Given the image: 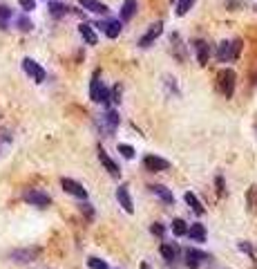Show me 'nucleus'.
<instances>
[{
  "mask_svg": "<svg viewBox=\"0 0 257 269\" xmlns=\"http://www.w3.org/2000/svg\"><path fill=\"white\" fill-rule=\"evenodd\" d=\"M110 101H114V103H119V101H121V87H119V85H116L114 90L110 92Z\"/></svg>",
  "mask_w": 257,
  "mask_h": 269,
  "instance_id": "33",
  "label": "nucleus"
},
{
  "mask_svg": "<svg viewBox=\"0 0 257 269\" xmlns=\"http://www.w3.org/2000/svg\"><path fill=\"white\" fill-rule=\"evenodd\" d=\"M150 231H152V234L157 236V238H163V234H166V227H163L161 222H154V225L150 227Z\"/></svg>",
  "mask_w": 257,
  "mask_h": 269,
  "instance_id": "30",
  "label": "nucleus"
},
{
  "mask_svg": "<svg viewBox=\"0 0 257 269\" xmlns=\"http://www.w3.org/2000/svg\"><path fill=\"white\" fill-rule=\"evenodd\" d=\"M183 200H186V204H188L190 209H192L197 215H204V213H206L204 204H202V202H199V198H197V195H195V193H190V191H188V193L183 195Z\"/></svg>",
  "mask_w": 257,
  "mask_h": 269,
  "instance_id": "21",
  "label": "nucleus"
},
{
  "mask_svg": "<svg viewBox=\"0 0 257 269\" xmlns=\"http://www.w3.org/2000/svg\"><path fill=\"white\" fill-rule=\"evenodd\" d=\"M195 50H197V61L199 65H208V59H210V48L206 40H195Z\"/></svg>",
  "mask_w": 257,
  "mask_h": 269,
  "instance_id": "17",
  "label": "nucleus"
},
{
  "mask_svg": "<svg viewBox=\"0 0 257 269\" xmlns=\"http://www.w3.org/2000/svg\"><path fill=\"white\" fill-rule=\"evenodd\" d=\"M99 27L105 32V36H110V38H116V36L121 34V23H119V20H107V23H101Z\"/></svg>",
  "mask_w": 257,
  "mask_h": 269,
  "instance_id": "20",
  "label": "nucleus"
},
{
  "mask_svg": "<svg viewBox=\"0 0 257 269\" xmlns=\"http://www.w3.org/2000/svg\"><path fill=\"white\" fill-rule=\"evenodd\" d=\"M99 159H101L103 168H105L107 173L112 175V177H119V175H121V168L116 166V162H114V159H112V157H110V155H107L105 151H103V148H99Z\"/></svg>",
  "mask_w": 257,
  "mask_h": 269,
  "instance_id": "14",
  "label": "nucleus"
},
{
  "mask_svg": "<svg viewBox=\"0 0 257 269\" xmlns=\"http://www.w3.org/2000/svg\"><path fill=\"white\" fill-rule=\"evenodd\" d=\"M186 236H190L195 242H206V229H204V225H190L188 227V231H186Z\"/></svg>",
  "mask_w": 257,
  "mask_h": 269,
  "instance_id": "22",
  "label": "nucleus"
},
{
  "mask_svg": "<svg viewBox=\"0 0 257 269\" xmlns=\"http://www.w3.org/2000/svg\"><path fill=\"white\" fill-rule=\"evenodd\" d=\"M239 50H241V40H233V43L224 40V43L219 45V50H217L219 63H230V61H235L239 56Z\"/></svg>",
  "mask_w": 257,
  "mask_h": 269,
  "instance_id": "3",
  "label": "nucleus"
},
{
  "mask_svg": "<svg viewBox=\"0 0 257 269\" xmlns=\"http://www.w3.org/2000/svg\"><path fill=\"white\" fill-rule=\"evenodd\" d=\"M143 166L148 170H152V173H159V170L170 168V162L163 157H157V155H148V157H143Z\"/></svg>",
  "mask_w": 257,
  "mask_h": 269,
  "instance_id": "10",
  "label": "nucleus"
},
{
  "mask_svg": "<svg viewBox=\"0 0 257 269\" xmlns=\"http://www.w3.org/2000/svg\"><path fill=\"white\" fill-rule=\"evenodd\" d=\"M87 267L90 269H107V262L101 260V258H90V260H87Z\"/></svg>",
  "mask_w": 257,
  "mask_h": 269,
  "instance_id": "28",
  "label": "nucleus"
},
{
  "mask_svg": "<svg viewBox=\"0 0 257 269\" xmlns=\"http://www.w3.org/2000/svg\"><path fill=\"white\" fill-rule=\"evenodd\" d=\"M49 14L54 18H60V16H68L70 14V7L63 3H49Z\"/></svg>",
  "mask_w": 257,
  "mask_h": 269,
  "instance_id": "23",
  "label": "nucleus"
},
{
  "mask_svg": "<svg viewBox=\"0 0 257 269\" xmlns=\"http://www.w3.org/2000/svg\"><path fill=\"white\" fill-rule=\"evenodd\" d=\"M150 191L154 195H157L161 202H166V204H174V195H172V191L170 189H166L163 184H152L150 186Z\"/></svg>",
  "mask_w": 257,
  "mask_h": 269,
  "instance_id": "15",
  "label": "nucleus"
},
{
  "mask_svg": "<svg viewBox=\"0 0 257 269\" xmlns=\"http://www.w3.org/2000/svg\"><path fill=\"white\" fill-rule=\"evenodd\" d=\"M170 45H172V54L177 56V61H179V63H183V61H186V52H183L181 36H179V34H172V36H170Z\"/></svg>",
  "mask_w": 257,
  "mask_h": 269,
  "instance_id": "19",
  "label": "nucleus"
},
{
  "mask_svg": "<svg viewBox=\"0 0 257 269\" xmlns=\"http://www.w3.org/2000/svg\"><path fill=\"white\" fill-rule=\"evenodd\" d=\"M119 153H121L125 159H132V157H135V148L127 146V144H119Z\"/></svg>",
  "mask_w": 257,
  "mask_h": 269,
  "instance_id": "29",
  "label": "nucleus"
},
{
  "mask_svg": "<svg viewBox=\"0 0 257 269\" xmlns=\"http://www.w3.org/2000/svg\"><path fill=\"white\" fill-rule=\"evenodd\" d=\"M23 200L25 202H29V204H34V206H40V209H45V206H49V195L47 193H43V191H38V189H29V191H25L23 193Z\"/></svg>",
  "mask_w": 257,
  "mask_h": 269,
  "instance_id": "6",
  "label": "nucleus"
},
{
  "mask_svg": "<svg viewBox=\"0 0 257 269\" xmlns=\"http://www.w3.org/2000/svg\"><path fill=\"white\" fill-rule=\"evenodd\" d=\"M23 70H25V74H27V76H32L36 83H43V81H45V70L36 63L34 59H23Z\"/></svg>",
  "mask_w": 257,
  "mask_h": 269,
  "instance_id": "9",
  "label": "nucleus"
},
{
  "mask_svg": "<svg viewBox=\"0 0 257 269\" xmlns=\"http://www.w3.org/2000/svg\"><path fill=\"white\" fill-rule=\"evenodd\" d=\"M161 34H163V23H161V20H157V23H152L150 29H148V32L141 36V40H139V48H143V50L150 48V45H152Z\"/></svg>",
  "mask_w": 257,
  "mask_h": 269,
  "instance_id": "7",
  "label": "nucleus"
},
{
  "mask_svg": "<svg viewBox=\"0 0 257 269\" xmlns=\"http://www.w3.org/2000/svg\"><path fill=\"white\" fill-rule=\"evenodd\" d=\"M20 7H23L25 12H32V9H36V3L34 0H20Z\"/></svg>",
  "mask_w": 257,
  "mask_h": 269,
  "instance_id": "34",
  "label": "nucleus"
},
{
  "mask_svg": "<svg viewBox=\"0 0 257 269\" xmlns=\"http://www.w3.org/2000/svg\"><path fill=\"white\" fill-rule=\"evenodd\" d=\"M18 27L23 29V32H29V29L34 27V25H32V20H27V18H23V16H20V18H18Z\"/></svg>",
  "mask_w": 257,
  "mask_h": 269,
  "instance_id": "31",
  "label": "nucleus"
},
{
  "mask_svg": "<svg viewBox=\"0 0 257 269\" xmlns=\"http://www.w3.org/2000/svg\"><path fill=\"white\" fill-rule=\"evenodd\" d=\"M246 200H248V211H250V213H255V211H257V186H250Z\"/></svg>",
  "mask_w": 257,
  "mask_h": 269,
  "instance_id": "25",
  "label": "nucleus"
},
{
  "mask_svg": "<svg viewBox=\"0 0 257 269\" xmlns=\"http://www.w3.org/2000/svg\"><path fill=\"white\" fill-rule=\"evenodd\" d=\"M43 249L40 247H20V249L9 251V260L16 262V265H29V262L38 260Z\"/></svg>",
  "mask_w": 257,
  "mask_h": 269,
  "instance_id": "1",
  "label": "nucleus"
},
{
  "mask_svg": "<svg viewBox=\"0 0 257 269\" xmlns=\"http://www.w3.org/2000/svg\"><path fill=\"white\" fill-rule=\"evenodd\" d=\"M81 211H85L87 218H92V215H94V211H92V206H90V204H81Z\"/></svg>",
  "mask_w": 257,
  "mask_h": 269,
  "instance_id": "35",
  "label": "nucleus"
},
{
  "mask_svg": "<svg viewBox=\"0 0 257 269\" xmlns=\"http://www.w3.org/2000/svg\"><path fill=\"white\" fill-rule=\"evenodd\" d=\"M255 12H257V7H255Z\"/></svg>",
  "mask_w": 257,
  "mask_h": 269,
  "instance_id": "38",
  "label": "nucleus"
},
{
  "mask_svg": "<svg viewBox=\"0 0 257 269\" xmlns=\"http://www.w3.org/2000/svg\"><path fill=\"white\" fill-rule=\"evenodd\" d=\"M237 247H239V251H244V253H248L250 258H255V251H253V247H250L248 242H239Z\"/></svg>",
  "mask_w": 257,
  "mask_h": 269,
  "instance_id": "32",
  "label": "nucleus"
},
{
  "mask_svg": "<svg viewBox=\"0 0 257 269\" xmlns=\"http://www.w3.org/2000/svg\"><path fill=\"white\" fill-rule=\"evenodd\" d=\"M186 231H188V227H186V222H183L181 218L172 220V234L174 236H186Z\"/></svg>",
  "mask_w": 257,
  "mask_h": 269,
  "instance_id": "27",
  "label": "nucleus"
},
{
  "mask_svg": "<svg viewBox=\"0 0 257 269\" xmlns=\"http://www.w3.org/2000/svg\"><path fill=\"white\" fill-rule=\"evenodd\" d=\"M255 128H257V126H255Z\"/></svg>",
  "mask_w": 257,
  "mask_h": 269,
  "instance_id": "39",
  "label": "nucleus"
},
{
  "mask_svg": "<svg viewBox=\"0 0 257 269\" xmlns=\"http://www.w3.org/2000/svg\"><path fill=\"white\" fill-rule=\"evenodd\" d=\"M0 16H3V18H9V16H12V12H9V7H0Z\"/></svg>",
  "mask_w": 257,
  "mask_h": 269,
  "instance_id": "37",
  "label": "nucleus"
},
{
  "mask_svg": "<svg viewBox=\"0 0 257 269\" xmlns=\"http://www.w3.org/2000/svg\"><path fill=\"white\" fill-rule=\"evenodd\" d=\"M79 5L92 14H101V16L110 14V7H107L105 3H101V0H79Z\"/></svg>",
  "mask_w": 257,
  "mask_h": 269,
  "instance_id": "13",
  "label": "nucleus"
},
{
  "mask_svg": "<svg viewBox=\"0 0 257 269\" xmlns=\"http://www.w3.org/2000/svg\"><path fill=\"white\" fill-rule=\"evenodd\" d=\"M119 121H121V119H119V112H116V110H107L105 115L99 119V126H101V130L105 132V137H110V134L116 132Z\"/></svg>",
  "mask_w": 257,
  "mask_h": 269,
  "instance_id": "5",
  "label": "nucleus"
},
{
  "mask_svg": "<svg viewBox=\"0 0 257 269\" xmlns=\"http://www.w3.org/2000/svg\"><path fill=\"white\" fill-rule=\"evenodd\" d=\"M90 99L94 103H110V90L103 85L101 81V72H94L90 83Z\"/></svg>",
  "mask_w": 257,
  "mask_h": 269,
  "instance_id": "2",
  "label": "nucleus"
},
{
  "mask_svg": "<svg viewBox=\"0 0 257 269\" xmlns=\"http://www.w3.org/2000/svg\"><path fill=\"white\" fill-rule=\"evenodd\" d=\"M208 260V253H204V251H199V249H188L186 251V265L190 269H199L202 267V262Z\"/></svg>",
  "mask_w": 257,
  "mask_h": 269,
  "instance_id": "12",
  "label": "nucleus"
},
{
  "mask_svg": "<svg viewBox=\"0 0 257 269\" xmlns=\"http://www.w3.org/2000/svg\"><path fill=\"white\" fill-rule=\"evenodd\" d=\"M195 0H177V16H186V14L192 9Z\"/></svg>",
  "mask_w": 257,
  "mask_h": 269,
  "instance_id": "26",
  "label": "nucleus"
},
{
  "mask_svg": "<svg viewBox=\"0 0 257 269\" xmlns=\"http://www.w3.org/2000/svg\"><path fill=\"white\" fill-rule=\"evenodd\" d=\"M137 9H139L137 0H123V7H121V20L123 23H130V20L135 18Z\"/></svg>",
  "mask_w": 257,
  "mask_h": 269,
  "instance_id": "16",
  "label": "nucleus"
},
{
  "mask_svg": "<svg viewBox=\"0 0 257 269\" xmlns=\"http://www.w3.org/2000/svg\"><path fill=\"white\" fill-rule=\"evenodd\" d=\"M161 256L166 258L168 262H172L174 258H177V247H174V245H168V242H166V245H161Z\"/></svg>",
  "mask_w": 257,
  "mask_h": 269,
  "instance_id": "24",
  "label": "nucleus"
},
{
  "mask_svg": "<svg viewBox=\"0 0 257 269\" xmlns=\"http://www.w3.org/2000/svg\"><path fill=\"white\" fill-rule=\"evenodd\" d=\"M60 186H63V191H65V193L74 195V198H79V200H87V191L83 189V184H79L76 180H72V177H63V180H60Z\"/></svg>",
  "mask_w": 257,
  "mask_h": 269,
  "instance_id": "8",
  "label": "nucleus"
},
{
  "mask_svg": "<svg viewBox=\"0 0 257 269\" xmlns=\"http://www.w3.org/2000/svg\"><path fill=\"white\" fill-rule=\"evenodd\" d=\"M217 193L224 195V180L222 177H217Z\"/></svg>",
  "mask_w": 257,
  "mask_h": 269,
  "instance_id": "36",
  "label": "nucleus"
},
{
  "mask_svg": "<svg viewBox=\"0 0 257 269\" xmlns=\"http://www.w3.org/2000/svg\"><path fill=\"white\" fill-rule=\"evenodd\" d=\"M79 34L83 36V40L87 45H96L99 43V38H96V34H94V27H92L90 23H81L79 25Z\"/></svg>",
  "mask_w": 257,
  "mask_h": 269,
  "instance_id": "18",
  "label": "nucleus"
},
{
  "mask_svg": "<svg viewBox=\"0 0 257 269\" xmlns=\"http://www.w3.org/2000/svg\"><path fill=\"white\" fill-rule=\"evenodd\" d=\"M116 200H119V204L123 206V211H125V213H135V204H132L130 191H127L125 184H121L119 189H116Z\"/></svg>",
  "mask_w": 257,
  "mask_h": 269,
  "instance_id": "11",
  "label": "nucleus"
},
{
  "mask_svg": "<svg viewBox=\"0 0 257 269\" xmlns=\"http://www.w3.org/2000/svg\"><path fill=\"white\" fill-rule=\"evenodd\" d=\"M235 72L233 70H222L217 74V83H219V90H222V95L226 99H230V97L235 95Z\"/></svg>",
  "mask_w": 257,
  "mask_h": 269,
  "instance_id": "4",
  "label": "nucleus"
}]
</instances>
